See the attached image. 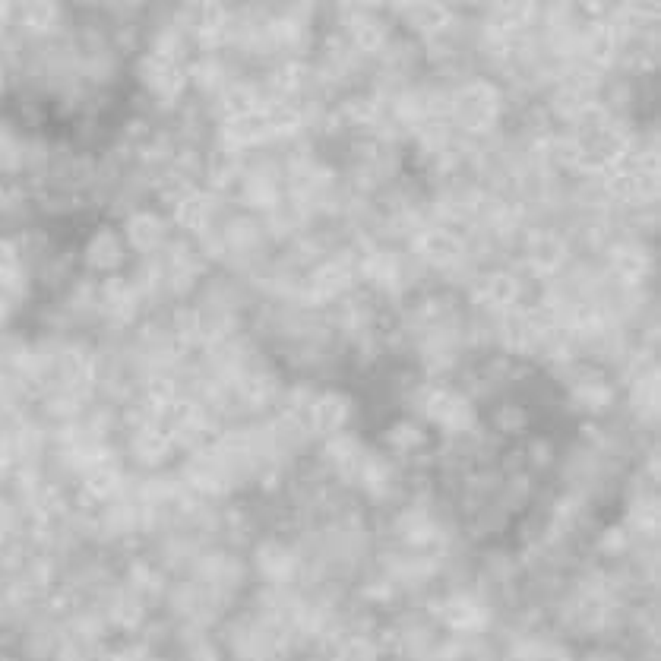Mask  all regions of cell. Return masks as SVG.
<instances>
[{
	"label": "cell",
	"instance_id": "1",
	"mask_svg": "<svg viewBox=\"0 0 661 661\" xmlns=\"http://www.w3.org/2000/svg\"><path fill=\"white\" fill-rule=\"evenodd\" d=\"M450 114L462 130H488L500 114V95L488 83H469L453 95Z\"/></svg>",
	"mask_w": 661,
	"mask_h": 661
},
{
	"label": "cell",
	"instance_id": "2",
	"mask_svg": "<svg viewBox=\"0 0 661 661\" xmlns=\"http://www.w3.org/2000/svg\"><path fill=\"white\" fill-rule=\"evenodd\" d=\"M421 408L437 427H443V431H450V434H459V431H465V427H472V405L459 393L446 390V386H431V390H424Z\"/></svg>",
	"mask_w": 661,
	"mask_h": 661
},
{
	"label": "cell",
	"instance_id": "3",
	"mask_svg": "<svg viewBox=\"0 0 661 661\" xmlns=\"http://www.w3.org/2000/svg\"><path fill=\"white\" fill-rule=\"evenodd\" d=\"M443 620H446V627L456 633H478L488 624V611H484V605L472 595H453L443 605Z\"/></svg>",
	"mask_w": 661,
	"mask_h": 661
},
{
	"label": "cell",
	"instance_id": "4",
	"mask_svg": "<svg viewBox=\"0 0 661 661\" xmlns=\"http://www.w3.org/2000/svg\"><path fill=\"white\" fill-rule=\"evenodd\" d=\"M418 250H421V257H427L431 263L450 266L462 257V241L450 228H427L418 235Z\"/></svg>",
	"mask_w": 661,
	"mask_h": 661
},
{
	"label": "cell",
	"instance_id": "5",
	"mask_svg": "<svg viewBox=\"0 0 661 661\" xmlns=\"http://www.w3.org/2000/svg\"><path fill=\"white\" fill-rule=\"evenodd\" d=\"M345 418H348V405L339 396H333V393L317 396L314 402L307 405V421L320 434H336L339 427L345 424Z\"/></svg>",
	"mask_w": 661,
	"mask_h": 661
},
{
	"label": "cell",
	"instance_id": "6",
	"mask_svg": "<svg viewBox=\"0 0 661 661\" xmlns=\"http://www.w3.org/2000/svg\"><path fill=\"white\" fill-rule=\"evenodd\" d=\"M563 257H567V247L551 231H541V235L529 238V266L535 272H554L563 263Z\"/></svg>",
	"mask_w": 661,
	"mask_h": 661
},
{
	"label": "cell",
	"instance_id": "7",
	"mask_svg": "<svg viewBox=\"0 0 661 661\" xmlns=\"http://www.w3.org/2000/svg\"><path fill=\"white\" fill-rule=\"evenodd\" d=\"M481 301L497 310H510L519 301V282L507 276V272H491V276L481 282Z\"/></svg>",
	"mask_w": 661,
	"mask_h": 661
},
{
	"label": "cell",
	"instance_id": "8",
	"mask_svg": "<svg viewBox=\"0 0 661 661\" xmlns=\"http://www.w3.org/2000/svg\"><path fill=\"white\" fill-rule=\"evenodd\" d=\"M611 266H614V272H617L620 279L636 282V279L646 272V257H643V250H639V247L624 244V247H614V254H611Z\"/></svg>",
	"mask_w": 661,
	"mask_h": 661
},
{
	"label": "cell",
	"instance_id": "9",
	"mask_svg": "<svg viewBox=\"0 0 661 661\" xmlns=\"http://www.w3.org/2000/svg\"><path fill=\"white\" fill-rule=\"evenodd\" d=\"M130 241H133L136 247H143V250L155 247V244L162 241V222L152 219V216H136V219L130 222Z\"/></svg>",
	"mask_w": 661,
	"mask_h": 661
},
{
	"label": "cell",
	"instance_id": "10",
	"mask_svg": "<svg viewBox=\"0 0 661 661\" xmlns=\"http://www.w3.org/2000/svg\"><path fill=\"white\" fill-rule=\"evenodd\" d=\"M408 19H412V23L424 32H437V29H443L446 23H450V10H443V7H412L408 10Z\"/></svg>",
	"mask_w": 661,
	"mask_h": 661
},
{
	"label": "cell",
	"instance_id": "11",
	"mask_svg": "<svg viewBox=\"0 0 661 661\" xmlns=\"http://www.w3.org/2000/svg\"><path fill=\"white\" fill-rule=\"evenodd\" d=\"M260 567L272 576V579H285L291 573V567H295V557H291L285 548H266L260 554Z\"/></svg>",
	"mask_w": 661,
	"mask_h": 661
}]
</instances>
